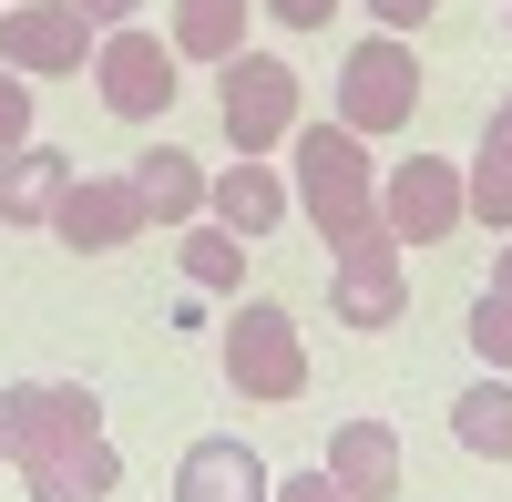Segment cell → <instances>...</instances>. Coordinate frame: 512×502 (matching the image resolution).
Here are the masks:
<instances>
[{
  "mask_svg": "<svg viewBox=\"0 0 512 502\" xmlns=\"http://www.w3.org/2000/svg\"><path fill=\"white\" fill-rule=\"evenodd\" d=\"M287 164H297V216H308L328 246H349L379 226V164L349 123H297L287 134Z\"/></svg>",
  "mask_w": 512,
  "mask_h": 502,
  "instance_id": "6da1fadb",
  "label": "cell"
},
{
  "mask_svg": "<svg viewBox=\"0 0 512 502\" xmlns=\"http://www.w3.org/2000/svg\"><path fill=\"white\" fill-rule=\"evenodd\" d=\"M216 359H226V390L236 400H297V390H308V339H297V318L277 298H246L226 318Z\"/></svg>",
  "mask_w": 512,
  "mask_h": 502,
  "instance_id": "7a4b0ae2",
  "label": "cell"
},
{
  "mask_svg": "<svg viewBox=\"0 0 512 502\" xmlns=\"http://www.w3.org/2000/svg\"><path fill=\"white\" fill-rule=\"evenodd\" d=\"M93 431H103V400L82 380H11V390H0V462H11V472L52 462V451L93 441Z\"/></svg>",
  "mask_w": 512,
  "mask_h": 502,
  "instance_id": "3957f363",
  "label": "cell"
},
{
  "mask_svg": "<svg viewBox=\"0 0 512 502\" xmlns=\"http://www.w3.org/2000/svg\"><path fill=\"white\" fill-rule=\"evenodd\" d=\"M103 21L82 11V0H11L0 11V62H11L21 82H52V72H82L93 62Z\"/></svg>",
  "mask_w": 512,
  "mask_h": 502,
  "instance_id": "277c9868",
  "label": "cell"
},
{
  "mask_svg": "<svg viewBox=\"0 0 512 502\" xmlns=\"http://www.w3.org/2000/svg\"><path fill=\"white\" fill-rule=\"evenodd\" d=\"M410 103H420V62H410V41L400 31H379V41H359L349 52V72H338V123L369 144V134H400L410 123Z\"/></svg>",
  "mask_w": 512,
  "mask_h": 502,
  "instance_id": "5b68a950",
  "label": "cell"
},
{
  "mask_svg": "<svg viewBox=\"0 0 512 502\" xmlns=\"http://www.w3.org/2000/svg\"><path fill=\"white\" fill-rule=\"evenodd\" d=\"M216 113H226V144H236V154H277V144L297 134V72H287L277 52H236Z\"/></svg>",
  "mask_w": 512,
  "mask_h": 502,
  "instance_id": "8992f818",
  "label": "cell"
},
{
  "mask_svg": "<svg viewBox=\"0 0 512 502\" xmlns=\"http://www.w3.org/2000/svg\"><path fill=\"white\" fill-rule=\"evenodd\" d=\"M451 226H461V164H441V154L379 164V236H400V246H441Z\"/></svg>",
  "mask_w": 512,
  "mask_h": 502,
  "instance_id": "52a82bcc",
  "label": "cell"
},
{
  "mask_svg": "<svg viewBox=\"0 0 512 502\" xmlns=\"http://www.w3.org/2000/svg\"><path fill=\"white\" fill-rule=\"evenodd\" d=\"M93 82H103V103L123 123H154L164 103H175V41H154L144 21H113L93 41Z\"/></svg>",
  "mask_w": 512,
  "mask_h": 502,
  "instance_id": "ba28073f",
  "label": "cell"
},
{
  "mask_svg": "<svg viewBox=\"0 0 512 502\" xmlns=\"http://www.w3.org/2000/svg\"><path fill=\"white\" fill-rule=\"evenodd\" d=\"M328 298L349 328H400L410 318V257H400V236H349L338 246V267H328Z\"/></svg>",
  "mask_w": 512,
  "mask_h": 502,
  "instance_id": "9c48e42d",
  "label": "cell"
},
{
  "mask_svg": "<svg viewBox=\"0 0 512 502\" xmlns=\"http://www.w3.org/2000/svg\"><path fill=\"white\" fill-rule=\"evenodd\" d=\"M52 236L72 246V257H113V246H134V236H144L134 175H72L62 205H52Z\"/></svg>",
  "mask_w": 512,
  "mask_h": 502,
  "instance_id": "30bf717a",
  "label": "cell"
},
{
  "mask_svg": "<svg viewBox=\"0 0 512 502\" xmlns=\"http://www.w3.org/2000/svg\"><path fill=\"white\" fill-rule=\"evenodd\" d=\"M205 216H216L226 236H277L287 226V185H277V164L267 154H236V164H216V175H205Z\"/></svg>",
  "mask_w": 512,
  "mask_h": 502,
  "instance_id": "8fae6325",
  "label": "cell"
},
{
  "mask_svg": "<svg viewBox=\"0 0 512 502\" xmlns=\"http://www.w3.org/2000/svg\"><path fill=\"white\" fill-rule=\"evenodd\" d=\"M267 462L236 441V431H205V441H185V462H175V502H267Z\"/></svg>",
  "mask_w": 512,
  "mask_h": 502,
  "instance_id": "7c38bea8",
  "label": "cell"
},
{
  "mask_svg": "<svg viewBox=\"0 0 512 502\" xmlns=\"http://www.w3.org/2000/svg\"><path fill=\"white\" fill-rule=\"evenodd\" d=\"M328 482L359 492V502H390L400 492V431L390 421H338L328 431Z\"/></svg>",
  "mask_w": 512,
  "mask_h": 502,
  "instance_id": "4fadbf2b",
  "label": "cell"
},
{
  "mask_svg": "<svg viewBox=\"0 0 512 502\" xmlns=\"http://www.w3.org/2000/svg\"><path fill=\"white\" fill-rule=\"evenodd\" d=\"M82 175V164L62 154V144H21L11 164H0V226H52V205H62V185Z\"/></svg>",
  "mask_w": 512,
  "mask_h": 502,
  "instance_id": "5bb4252c",
  "label": "cell"
},
{
  "mask_svg": "<svg viewBox=\"0 0 512 502\" xmlns=\"http://www.w3.org/2000/svg\"><path fill=\"white\" fill-rule=\"evenodd\" d=\"M123 175H134V195H144V226H195V216H205V164H195V154L154 144V154L123 164Z\"/></svg>",
  "mask_w": 512,
  "mask_h": 502,
  "instance_id": "9a60e30c",
  "label": "cell"
},
{
  "mask_svg": "<svg viewBox=\"0 0 512 502\" xmlns=\"http://www.w3.org/2000/svg\"><path fill=\"white\" fill-rule=\"evenodd\" d=\"M21 482H31V502H113V482H123V451L93 431V441L52 451V462H31Z\"/></svg>",
  "mask_w": 512,
  "mask_h": 502,
  "instance_id": "2e32d148",
  "label": "cell"
},
{
  "mask_svg": "<svg viewBox=\"0 0 512 502\" xmlns=\"http://www.w3.org/2000/svg\"><path fill=\"white\" fill-rule=\"evenodd\" d=\"M461 216L512 226V93H502V103H492V123H482V154L461 164Z\"/></svg>",
  "mask_w": 512,
  "mask_h": 502,
  "instance_id": "e0dca14e",
  "label": "cell"
},
{
  "mask_svg": "<svg viewBox=\"0 0 512 502\" xmlns=\"http://www.w3.org/2000/svg\"><path fill=\"white\" fill-rule=\"evenodd\" d=\"M246 11L256 0H175V62H236L246 52Z\"/></svg>",
  "mask_w": 512,
  "mask_h": 502,
  "instance_id": "ac0fdd59",
  "label": "cell"
},
{
  "mask_svg": "<svg viewBox=\"0 0 512 502\" xmlns=\"http://www.w3.org/2000/svg\"><path fill=\"white\" fill-rule=\"evenodd\" d=\"M451 441H461V451H482V462H512V380H502V369L451 400Z\"/></svg>",
  "mask_w": 512,
  "mask_h": 502,
  "instance_id": "d6986e66",
  "label": "cell"
},
{
  "mask_svg": "<svg viewBox=\"0 0 512 502\" xmlns=\"http://www.w3.org/2000/svg\"><path fill=\"white\" fill-rule=\"evenodd\" d=\"M175 257H185V287H205V298H236L246 287V236H226L216 216H195Z\"/></svg>",
  "mask_w": 512,
  "mask_h": 502,
  "instance_id": "ffe728a7",
  "label": "cell"
},
{
  "mask_svg": "<svg viewBox=\"0 0 512 502\" xmlns=\"http://www.w3.org/2000/svg\"><path fill=\"white\" fill-rule=\"evenodd\" d=\"M461 339L482 349V369H512V308L492 298V287H482V298H472V318H461Z\"/></svg>",
  "mask_w": 512,
  "mask_h": 502,
  "instance_id": "44dd1931",
  "label": "cell"
},
{
  "mask_svg": "<svg viewBox=\"0 0 512 502\" xmlns=\"http://www.w3.org/2000/svg\"><path fill=\"white\" fill-rule=\"evenodd\" d=\"M21 144H31V82L11 72V82H0V164H11Z\"/></svg>",
  "mask_w": 512,
  "mask_h": 502,
  "instance_id": "7402d4cb",
  "label": "cell"
},
{
  "mask_svg": "<svg viewBox=\"0 0 512 502\" xmlns=\"http://www.w3.org/2000/svg\"><path fill=\"white\" fill-rule=\"evenodd\" d=\"M267 502H359V492H338V482H328V462H308V472L267 482Z\"/></svg>",
  "mask_w": 512,
  "mask_h": 502,
  "instance_id": "603a6c76",
  "label": "cell"
},
{
  "mask_svg": "<svg viewBox=\"0 0 512 502\" xmlns=\"http://www.w3.org/2000/svg\"><path fill=\"white\" fill-rule=\"evenodd\" d=\"M369 11H379V31H400V41H410L420 21H431V11H441V0H369Z\"/></svg>",
  "mask_w": 512,
  "mask_h": 502,
  "instance_id": "cb8c5ba5",
  "label": "cell"
},
{
  "mask_svg": "<svg viewBox=\"0 0 512 502\" xmlns=\"http://www.w3.org/2000/svg\"><path fill=\"white\" fill-rule=\"evenodd\" d=\"M256 11H277L287 31H328V11H338V0H256Z\"/></svg>",
  "mask_w": 512,
  "mask_h": 502,
  "instance_id": "d4e9b609",
  "label": "cell"
},
{
  "mask_svg": "<svg viewBox=\"0 0 512 502\" xmlns=\"http://www.w3.org/2000/svg\"><path fill=\"white\" fill-rule=\"evenodd\" d=\"M82 11H93V21L113 31V21H134V11H144V0H82Z\"/></svg>",
  "mask_w": 512,
  "mask_h": 502,
  "instance_id": "484cf974",
  "label": "cell"
},
{
  "mask_svg": "<svg viewBox=\"0 0 512 502\" xmlns=\"http://www.w3.org/2000/svg\"><path fill=\"white\" fill-rule=\"evenodd\" d=\"M492 298L512 308V246H502V257H492Z\"/></svg>",
  "mask_w": 512,
  "mask_h": 502,
  "instance_id": "4316f807",
  "label": "cell"
}]
</instances>
